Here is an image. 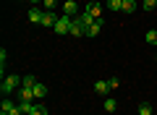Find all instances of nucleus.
I'll list each match as a JSON object with an SVG mask.
<instances>
[{"label":"nucleus","instance_id":"20e7f679","mask_svg":"<svg viewBox=\"0 0 157 115\" xmlns=\"http://www.w3.org/2000/svg\"><path fill=\"white\" fill-rule=\"evenodd\" d=\"M94 92L100 94V97H107V92H110V84H107L105 79H100V81H94Z\"/></svg>","mask_w":157,"mask_h":115},{"label":"nucleus","instance_id":"5701e85b","mask_svg":"<svg viewBox=\"0 0 157 115\" xmlns=\"http://www.w3.org/2000/svg\"><path fill=\"white\" fill-rule=\"evenodd\" d=\"M107 84H110V89H118V84H121V81H118V79H107Z\"/></svg>","mask_w":157,"mask_h":115},{"label":"nucleus","instance_id":"dca6fc26","mask_svg":"<svg viewBox=\"0 0 157 115\" xmlns=\"http://www.w3.org/2000/svg\"><path fill=\"white\" fill-rule=\"evenodd\" d=\"M136 11V3L134 0H123V13H134Z\"/></svg>","mask_w":157,"mask_h":115},{"label":"nucleus","instance_id":"f3484780","mask_svg":"<svg viewBox=\"0 0 157 115\" xmlns=\"http://www.w3.org/2000/svg\"><path fill=\"white\" fill-rule=\"evenodd\" d=\"M29 115H47V107H45V105H34V110Z\"/></svg>","mask_w":157,"mask_h":115},{"label":"nucleus","instance_id":"0eeeda50","mask_svg":"<svg viewBox=\"0 0 157 115\" xmlns=\"http://www.w3.org/2000/svg\"><path fill=\"white\" fill-rule=\"evenodd\" d=\"M86 13H89L92 18H102V6L100 3H89V6H86Z\"/></svg>","mask_w":157,"mask_h":115},{"label":"nucleus","instance_id":"412c9836","mask_svg":"<svg viewBox=\"0 0 157 115\" xmlns=\"http://www.w3.org/2000/svg\"><path fill=\"white\" fill-rule=\"evenodd\" d=\"M37 84V79L34 76H26V79H21V86H34Z\"/></svg>","mask_w":157,"mask_h":115},{"label":"nucleus","instance_id":"f257e3e1","mask_svg":"<svg viewBox=\"0 0 157 115\" xmlns=\"http://www.w3.org/2000/svg\"><path fill=\"white\" fill-rule=\"evenodd\" d=\"M18 84H21V76H6V79H3V84H0V92L8 97V94H13L18 89Z\"/></svg>","mask_w":157,"mask_h":115},{"label":"nucleus","instance_id":"423d86ee","mask_svg":"<svg viewBox=\"0 0 157 115\" xmlns=\"http://www.w3.org/2000/svg\"><path fill=\"white\" fill-rule=\"evenodd\" d=\"M26 16H29V21H32V24H42V18H45V11H39V8H32Z\"/></svg>","mask_w":157,"mask_h":115},{"label":"nucleus","instance_id":"393cba45","mask_svg":"<svg viewBox=\"0 0 157 115\" xmlns=\"http://www.w3.org/2000/svg\"><path fill=\"white\" fill-rule=\"evenodd\" d=\"M155 71H157V63H155Z\"/></svg>","mask_w":157,"mask_h":115},{"label":"nucleus","instance_id":"6ab92c4d","mask_svg":"<svg viewBox=\"0 0 157 115\" xmlns=\"http://www.w3.org/2000/svg\"><path fill=\"white\" fill-rule=\"evenodd\" d=\"M13 107H16V105H13L11 99H3V115H8V113L13 110Z\"/></svg>","mask_w":157,"mask_h":115},{"label":"nucleus","instance_id":"f03ea898","mask_svg":"<svg viewBox=\"0 0 157 115\" xmlns=\"http://www.w3.org/2000/svg\"><path fill=\"white\" fill-rule=\"evenodd\" d=\"M71 24H73V16H60L52 29H55L58 34H71Z\"/></svg>","mask_w":157,"mask_h":115},{"label":"nucleus","instance_id":"f8f14e48","mask_svg":"<svg viewBox=\"0 0 157 115\" xmlns=\"http://www.w3.org/2000/svg\"><path fill=\"white\" fill-rule=\"evenodd\" d=\"M144 42H147V44H152V47H155V44H157V29H149V32L144 34Z\"/></svg>","mask_w":157,"mask_h":115},{"label":"nucleus","instance_id":"aec40b11","mask_svg":"<svg viewBox=\"0 0 157 115\" xmlns=\"http://www.w3.org/2000/svg\"><path fill=\"white\" fill-rule=\"evenodd\" d=\"M141 8H144V11H152V8H157V0H144Z\"/></svg>","mask_w":157,"mask_h":115},{"label":"nucleus","instance_id":"a211bd4d","mask_svg":"<svg viewBox=\"0 0 157 115\" xmlns=\"http://www.w3.org/2000/svg\"><path fill=\"white\" fill-rule=\"evenodd\" d=\"M149 113H152L149 102H139V115H149Z\"/></svg>","mask_w":157,"mask_h":115},{"label":"nucleus","instance_id":"2eb2a0df","mask_svg":"<svg viewBox=\"0 0 157 115\" xmlns=\"http://www.w3.org/2000/svg\"><path fill=\"white\" fill-rule=\"evenodd\" d=\"M105 6L110 8V11H123V0H107Z\"/></svg>","mask_w":157,"mask_h":115},{"label":"nucleus","instance_id":"6e6552de","mask_svg":"<svg viewBox=\"0 0 157 115\" xmlns=\"http://www.w3.org/2000/svg\"><path fill=\"white\" fill-rule=\"evenodd\" d=\"M63 11H66V16H78V6L73 0H66V3H63Z\"/></svg>","mask_w":157,"mask_h":115},{"label":"nucleus","instance_id":"7ed1b4c3","mask_svg":"<svg viewBox=\"0 0 157 115\" xmlns=\"http://www.w3.org/2000/svg\"><path fill=\"white\" fill-rule=\"evenodd\" d=\"M73 18H76V21L81 24V26H84L86 32H89V26H92V24L97 21V18H92V16H89V13H86V11H84V13H78V16H73Z\"/></svg>","mask_w":157,"mask_h":115},{"label":"nucleus","instance_id":"ddd939ff","mask_svg":"<svg viewBox=\"0 0 157 115\" xmlns=\"http://www.w3.org/2000/svg\"><path fill=\"white\" fill-rule=\"evenodd\" d=\"M18 107L24 110V115H29V113L34 110V102H32V99H21V102H18Z\"/></svg>","mask_w":157,"mask_h":115},{"label":"nucleus","instance_id":"b1692460","mask_svg":"<svg viewBox=\"0 0 157 115\" xmlns=\"http://www.w3.org/2000/svg\"><path fill=\"white\" fill-rule=\"evenodd\" d=\"M29 3H42V0H29Z\"/></svg>","mask_w":157,"mask_h":115},{"label":"nucleus","instance_id":"9d476101","mask_svg":"<svg viewBox=\"0 0 157 115\" xmlns=\"http://www.w3.org/2000/svg\"><path fill=\"white\" fill-rule=\"evenodd\" d=\"M47 97V86H45V84H34V99H45Z\"/></svg>","mask_w":157,"mask_h":115},{"label":"nucleus","instance_id":"4468645a","mask_svg":"<svg viewBox=\"0 0 157 115\" xmlns=\"http://www.w3.org/2000/svg\"><path fill=\"white\" fill-rule=\"evenodd\" d=\"M102 105H105V113H115V110H118V102H115V99H110V97H105V102H102Z\"/></svg>","mask_w":157,"mask_h":115},{"label":"nucleus","instance_id":"1a4fd4ad","mask_svg":"<svg viewBox=\"0 0 157 115\" xmlns=\"http://www.w3.org/2000/svg\"><path fill=\"white\" fill-rule=\"evenodd\" d=\"M71 37H86V29L81 26L76 18H73V24H71Z\"/></svg>","mask_w":157,"mask_h":115},{"label":"nucleus","instance_id":"4be33fe9","mask_svg":"<svg viewBox=\"0 0 157 115\" xmlns=\"http://www.w3.org/2000/svg\"><path fill=\"white\" fill-rule=\"evenodd\" d=\"M42 6H45V11H52L58 6V0H42Z\"/></svg>","mask_w":157,"mask_h":115},{"label":"nucleus","instance_id":"39448f33","mask_svg":"<svg viewBox=\"0 0 157 115\" xmlns=\"http://www.w3.org/2000/svg\"><path fill=\"white\" fill-rule=\"evenodd\" d=\"M58 18H60V16H55V13H52V11H45V18H42V26L52 29V26H55V24H58Z\"/></svg>","mask_w":157,"mask_h":115},{"label":"nucleus","instance_id":"a878e982","mask_svg":"<svg viewBox=\"0 0 157 115\" xmlns=\"http://www.w3.org/2000/svg\"><path fill=\"white\" fill-rule=\"evenodd\" d=\"M149 115H155V113H149Z\"/></svg>","mask_w":157,"mask_h":115},{"label":"nucleus","instance_id":"9b49d317","mask_svg":"<svg viewBox=\"0 0 157 115\" xmlns=\"http://www.w3.org/2000/svg\"><path fill=\"white\" fill-rule=\"evenodd\" d=\"M100 32H102V18H97L94 24L89 26V32H86V37H100Z\"/></svg>","mask_w":157,"mask_h":115}]
</instances>
